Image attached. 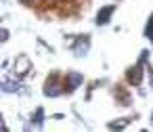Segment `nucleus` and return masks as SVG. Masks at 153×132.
Segmentation results:
<instances>
[{"instance_id":"1","label":"nucleus","mask_w":153,"mask_h":132,"mask_svg":"<svg viewBox=\"0 0 153 132\" xmlns=\"http://www.w3.org/2000/svg\"><path fill=\"white\" fill-rule=\"evenodd\" d=\"M113 13H115V4H109V7H103V9H99L94 23H97V25H107Z\"/></svg>"},{"instance_id":"2","label":"nucleus","mask_w":153,"mask_h":132,"mask_svg":"<svg viewBox=\"0 0 153 132\" xmlns=\"http://www.w3.org/2000/svg\"><path fill=\"white\" fill-rule=\"evenodd\" d=\"M55 80H57V73H53V76L46 80V86H44V94H46V96H59V94L65 92V88H59V84H57Z\"/></svg>"},{"instance_id":"3","label":"nucleus","mask_w":153,"mask_h":132,"mask_svg":"<svg viewBox=\"0 0 153 132\" xmlns=\"http://www.w3.org/2000/svg\"><path fill=\"white\" fill-rule=\"evenodd\" d=\"M82 82H84L82 73H78V71H69V73L65 76V86H67V92H74L78 86H82Z\"/></svg>"},{"instance_id":"4","label":"nucleus","mask_w":153,"mask_h":132,"mask_svg":"<svg viewBox=\"0 0 153 132\" xmlns=\"http://www.w3.org/2000/svg\"><path fill=\"white\" fill-rule=\"evenodd\" d=\"M88 48H90V38H88V36H84V40L80 38V40L74 44V48H71V50H74V57H78V59H80V57H86V55H88Z\"/></svg>"},{"instance_id":"5","label":"nucleus","mask_w":153,"mask_h":132,"mask_svg":"<svg viewBox=\"0 0 153 132\" xmlns=\"http://www.w3.org/2000/svg\"><path fill=\"white\" fill-rule=\"evenodd\" d=\"M30 69H32V63H30V59L25 55H21V57L15 59V73L17 76H25Z\"/></svg>"},{"instance_id":"6","label":"nucleus","mask_w":153,"mask_h":132,"mask_svg":"<svg viewBox=\"0 0 153 132\" xmlns=\"http://www.w3.org/2000/svg\"><path fill=\"white\" fill-rule=\"evenodd\" d=\"M140 76H143V73H140V67H132V69L128 71V80H130L132 84H136V86L140 84Z\"/></svg>"},{"instance_id":"7","label":"nucleus","mask_w":153,"mask_h":132,"mask_svg":"<svg viewBox=\"0 0 153 132\" xmlns=\"http://www.w3.org/2000/svg\"><path fill=\"white\" fill-rule=\"evenodd\" d=\"M145 38L153 42V13L149 15V21H147V25H145Z\"/></svg>"},{"instance_id":"8","label":"nucleus","mask_w":153,"mask_h":132,"mask_svg":"<svg viewBox=\"0 0 153 132\" xmlns=\"http://www.w3.org/2000/svg\"><path fill=\"white\" fill-rule=\"evenodd\" d=\"M7 40H9V32H7V30H2V42H7Z\"/></svg>"},{"instance_id":"9","label":"nucleus","mask_w":153,"mask_h":132,"mask_svg":"<svg viewBox=\"0 0 153 132\" xmlns=\"http://www.w3.org/2000/svg\"><path fill=\"white\" fill-rule=\"evenodd\" d=\"M151 119H153V115H151Z\"/></svg>"}]
</instances>
